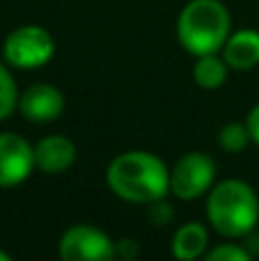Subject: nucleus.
<instances>
[{"label": "nucleus", "instance_id": "nucleus-15", "mask_svg": "<svg viewBox=\"0 0 259 261\" xmlns=\"http://www.w3.org/2000/svg\"><path fill=\"white\" fill-rule=\"evenodd\" d=\"M206 257H209V261H248L250 254L239 245H220V248L211 250Z\"/></svg>", "mask_w": 259, "mask_h": 261}, {"label": "nucleus", "instance_id": "nucleus-2", "mask_svg": "<svg viewBox=\"0 0 259 261\" xmlns=\"http://www.w3.org/2000/svg\"><path fill=\"white\" fill-rule=\"evenodd\" d=\"M206 213L216 231L237 239L255 229L259 220V202L252 188L243 181L229 179L218 184L209 195Z\"/></svg>", "mask_w": 259, "mask_h": 261}, {"label": "nucleus", "instance_id": "nucleus-7", "mask_svg": "<svg viewBox=\"0 0 259 261\" xmlns=\"http://www.w3.org/2000/svg\"><path fill=\"white\" fill-rule=\"evenodd\" d=\"M35 167V147L14 133H0V188L18 186Z\"/></svg>", "mask_w": 259, "mask_h": 261}, {"label": "nucleus", "instance_id": "nucleus-18", "mask_svg": "<svg viewBox=\"0 0 259 261\" xmlns=\"http://www.w3.org/2000/svg\"><path fill=\"white\" fill-rule=\"evenodd\" d=\"M248 130H250V138L259 144V106L252 108L250 115H248Z\"/></svg>", "mask_w": 259, "mask_h": 261}, {"label": "nucleus", "instance_id": "nucleus-9", "mask_svg": "<svg viewBox=\"0 0 259 261\" xmlns=\"http://www.w3.org/2000/svg\"><path fill=\"white\" fill-rule=\"evenodd\" d=\"M76 161V147L64 135H48L35 147V165L46 174H60Z\"/></svg>", "mask_w": 259, "mask_h": 261}, {"label": "nucleus", "instance_id": "nucleus-20", "mask_svg": "<svg viewBox=\"0 0 259 261\" xmlns=\"http://www.w3.org/2000/svg\"><path fill=\"white\" fill-rule=\"evenodd\" d=\"M0 261H9V254L3 252V250H0Z\"/></svg>", "mask_w": 259, "mask_h": 261}, {"label": "nucleus", "instance_id": "nucleus-11", "mask_svg": "<svg viewBox=\"0 0 259 261\" xmlns=\"http://www.w3.org/2000/svg\"><path fill=\"white\" fill-rule=\"evenodd\" d=\"M206 248V231L197 222H188L177 229L172 241V252L177 259H197Z\"/></svg>", "mask_w": 259, "mask_h": 261}, {"label": "nucleus", "instance_id": "nucleus-1", "mask_svg": "<svg viewBox=\"0 0 259 261\" xmlns=\"http://www.w3.org/2000/svg\"><path fill=\"white\" fill-rule=\"evenodd\" d=\"M108 186L126 202L151 204L165 197L170 188V174L154 153L128 151L110 163Z\"/></svg>", "mask_w": 259, "mask_h": 261}, {"label": "nucleus", "instance_id": "nucleus-8", "mask_svg": "<svg viewBox=\"0 0 259 261\" xmlns=\"http://www.w3.org/2000/svg\"><path fill=\"white\" fill-rule=\"evenodd\" d=\"M18 108H21L23 117L30 119V122H53L62 115L64 99L60 94V90H55L50 85H32L18 99Z\"/></svg>", "mask_w": 259, "mask_h": 261}, {"label": "nucleus", "instance_id": "nucleus-3", "mask_svg": "<svg viewBox=\"0 0 259 261\" xmlns=\"http://www.w3.org/2000/svg\"><path fill=\"white\" fill-rule=\"evenodd\" d=\"M229 14L218 0H193L184 7L177 23L182 46L193 55H209L225 46Z\"/></svg>", "mask_w": 259, "mask_h": 261}, {"label": "nucleus", "instance_id": "nucleus-12", "mask_svg": "<svg viewBox=\"0 0 259 261\" xmlns=\"http://www.w3.org/2000/svg\"><path fill=\"white\" fill-rule=\"evenodd\" d=\"M227 62L218 60L214 53L209 55H200V60L195 62V69H193V76H195V83L206 90H214V87H220L227 78Z\"/></svg>", "mask_w": 259, "mask_h": 261}, {"label": "nucleus", "instance_id": "nucleus-5", "mask_svg": "<svg viewBox=\"0 0 259 261\" xmlns=\"http://www.w3.org/2000/svg\"><path fill=\"white\" fill-rule=\"evenodd\" d=\"M216 165L206 153H188L170 172V188L182 199H195L211 188Z\"/></svg>", "mask_w": 259, "mask_h": 261}, {"label": "nucleus", "instance_id": "nucleus-19", "mask_svg": "<svg viewBox=\"0 0 259 261\" xmlns=\"http://www.w3.org/2000/svg\"><path fill=\"white\" fill-rule=\"evenodd\" d=\"M246 248H248V254H259V234H252L250 239H248V243H246Z\"/></svg>", "mask_w": 259, "mask_h": 261}, {"label": "nucleus", "instance_id": "nucleus-4", "mask_svg": "<svg viewBox=\"0 0 259 261\" xmlns=\"http://www.w3.org/2000/svg\"><path fill=\"white\" fill-rule=\"evenodd\" d=\"M55 50V41L44 28L23 25L5 39V60L18 69L44 67Z\"/></svg>", "mask_w": 259, "mask_h": 261}, {"label": "nucleus", "instance_id": "nucleus-17", "mask_svg": "<svg viewBox=\"0 0 259 261\" xmlns=\"http://www.w3.org/2000/svg\"><path fill=\"white\" fill-rule=\"evenodd\" d=\"M138 254V248L133 241H119L115 245V257H122V259H133Z\"/></svg>", "mask_w": 259, "mask_h": 261}, {"label": "nucleus", "instance_id": "nucleus-13", "mask_svg": "<svg viewBox=\"0 0 259 261\" xmlns=\"http://www.w3.org/2000/svg\"><path fill=\"white\" fill-rule=\"evenodd\" d=\"M218 142L225 151L229 153H239L248 147L250 142V130H248V124H227L218 135Z\"/></svg>", "mask_w": 259, "mask_h": 261}, {"label": "nucleus", "instance_id": "nucleus-6", "mask_svg": "<svg viewBox=\"0 0 259 261\" xmlns=\"http://www.w3.org/2000/svg\"><path fill=\"white\" fill-rule=\"evenodd\" d=\"M60 257L64 261H103L115 257V243L87 225H78L64 231L60 241Z\"/></svg>", "mask_w": 259, "mask_h": 261}, {"label": "nucleus", "instance_id": "nucleus-16", "mask_svg": "<svg viewBox=\"0 0 259 261\" xmlns=\"http://www.w3.org/2000/svg\"><path fill=\"white\" fill-rule=\"evenodd\" d=\"M172 206H170L168 202H163V199H159V202H151V208H149V220L154 222V225L163 227L168 225L170 220H172Z\"/></svg>", "mask_w": 259, "mask_h": 261}, {"label": "nucleus", "instance_id": "nucleus-14", "mask_svg": "<svg viewBox=\"0 0 259 261\" xmlns=\"http://www.w3.org/2000/svg\"><path fill=\"white\" fill-rule=\"evenodd\" d=\"M18 103V96H16V85H14L12 76L9 71L0 64V122L7 119L9 115L14 113Z\"/></svg>", "mask_w": 259, "mask_h": 261}, {"label": "nucleus", "instance_id": "nucleus-10", "mask_svg": "<svg viewBox=\"0 0 259 261\" xmlns=\"http://www.w3.org/2000/svg\"><path fill=\"white\" fill-rule=\"evenodd\" d=\"M225 62L234 69H250L259 64V32L241 30L225 41Z\"/></svg>", "mask_w": 259, "mask_h": 261}]
</instances>
